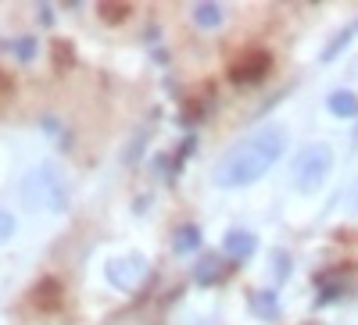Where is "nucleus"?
<instances>
[{
    "mask_svg": "<svg viewBox=\"0 0 358 325\" xmlns=\"http://www.w3.org/2000/svg\"><path fill=\"white\" fill-rule=\"evenodd\" d=\"M283 151H287V129L283 126H265V129L244 136L236 146H229V151L219 158L212 179L222 190L251 186V183H258L262 175L280 161Z\"/></svg>",
    "mask_w": 358,
    "mask_h": 325,
    "instance_id": "nucleus-1",
    "label": "nucleus"
},
{
    "mask_svg": "<svg viewBox=\"0 0 358 325\" xmlns=\"http://www.w3.org/2000/svg\"><path fill=\"white\" fill-rule=\"evenodd\" d=\"M22 204L29 211H65L69 208V190H65V179H62V168H57L54 161L40 165L25 175L22 183Z\"/></svg>",
    "mask_w": 358,
    "mask_h": 325,
    "instance_id": "nucleus-2",
    "label": "nucleus"
},
{
    "mask_svg": "<svg viewBox=\"0 0 358 325\" xmlns=\"http://www.w3.org/2000/svg\"><path fill=\"white\" fill-rule=\"evenodd\" d=\"M330 168H334L330 146H326V143H312L294 161V186L301 190V193H315L322 186V179L330 175Z\"/></svg>",
    "mask_w": 358,
    "mask_h": 325,
    "instance_id": "nucleus-3",
    "label": "nucleus"
},
{
    "mask_svg": "<svg viewBox=\"0 0 358 325\" xmlns=\"http://www.w3.org/2000/svg\"><path fill=\"white\" fill-rule=\"evenodd\" d=\"M108 282L115 286V289H136V286H143V279L151 275V264H147L140 254H129V257H115V261H108Z\"/></svg>",
    "mask_w": 358,
    "mask_h": 325,
    "instance_id": "nucleus-4",
    "label": "nucleus"
},
{
    "mask_svg": "<svg viewBox=\"0 0 358 325\" xmlns=\"http://www.w3.org/2000/svg\"><path fill=\"white\" fill-rule=\"evenodd\" d=\"M248 304H251V315L262 318V322H276L280 318V297L273 289H251Z\"/></svg>",
    "mask_w": 358,
    "mask_h": 325,
    "instance_id": "nucleus-5",
    "label": "nucleus"
},
{
    "mask_svg": "<svg viewBox=\"0 0 358 325\" xmlns=\"http://www.w3.org/2000/svg\"><path fill=\"white\" fill-rule=\"evenodd\" d=\"M222 279H226L222 257L208 254V257H201V261L194 264V282H197V286H215V282H222Z\"/></svg>",
    "mask_w": 358,
    "mask_h": 325,
    "instance_id": "nucleus-6",
    "label": "nucleus"
},
{
    "mask_svg": "<svg viewBox=\"0 0 358 325\" xmlns=\"http://www.w3.org/2000/svg\"><path fill=\"white\" fill-rule=\"evenodd\" d=\"M226 254L233 257V261H248L251 254H255V247H258V240L248 232V229H233V232H226Z\"/></svg>",
    "mask_w": 358,
    "mask_h": 325,
    "instance_id": "nucleus-7",
    "label": "nucleus"
},
{
    "mask_svg": "<svg viewBox=\"0 0 358 325\" xmlns=\"http://www.w3.org/2000/svg\"><path fill=\"white\" fill-rule=\"evenodd\" d=\"M268 72V54H251L241 65H233V82H258Z\"/></svg>",
    "mask_w": 358,
    "mask_h": 325,
    "instance_id": "nucleus-8",
    "label": "nucleus"
},
{
    "mask_svg": "<svg viewBox=\"0 0 358 325\" xmlns=\"http://www.w3.org/2000/svg\"><path fill=\"white\" fill-rule=\"evenodd\" d=\"M348 293V272H330V275H319V297L315 304H334Z\"/></svg>",
    "mask_w": 358,
    "mask_h": 325,
    "instance_id": "nucleus-9",
    "label": "nucleus"
},
{
    "mask_svg": "<svg viewBox=\"0 0 358 325\" xmlns=\"http://www.w3.org/2000/svg\"><path fill=\"white\" fill-rule=\"evenodd\" d=\"M201 247V229L197 225H179L172 232V250L176 254H194Z\"/></svg>",
    "mask_w": 358,
    "mask_h": 325,
    "instance_id": "nucleus-10",
    "label": "nucleus"
},
{
    "mask_svg": "<svg viewBox=\"0 0 358 325\" xmlns=\"http://www.w3.org/2000/svg\"><path fill=\"white\" fill-rule=\"evenodd\" d=\"M326 107H330L337 118H355V114H358V97L348 93V90H337V93H330Z\"/></svg>",
    "mask_w": 358,
    "mask_h": 325,
    "instance_id": "nucleus-11",
    "label": "nucleus"
},
{
    "mask_svg": "<svg viewBox=\"0 0 358 325\" xmlns=\"http://www.w3.org/2000/svg\"><path fill=\"white\" fill-rule=\"evenodd\" d=\"M355 36H358V22L344 25L341 33H337V40H334V43H326V50H322V61H334V57H337V54H341V50H344V47L355 40Z\"/></svg>",
    "mask_w": 358,
    "mask_h": 325,
    "instance_id": "nucleus-12",
    "label": "nucleus"
},
{
    "mask_svg": "<svg viewBox=\"0 0 358 325\" xmlns=\"http://www.w3.org/2000/svg\"><path fill=\"white\" fill-rule=\"evenodd\" d=\"M194 22L201 29H215L222 22V4H194Z\"/></svg>",
    "mask_w": 358,
    "mask_h": 325,
    "instance_id": "nucleus-13",
    "label": "nucleus"
},
{
    "mask_svg": "<svg viewBox=\"0 0 358 325\" xmlns=\"http://www.w3.org/2000/svg\"><path fill=\"white\" fill-rule=\"evenodd\" d=\"M57 293H62L57 279H43V282L36 286V304H40V308H57Z\"/></svg>",
    "mask_w": 358,
    "mask_h": 325,
    "instance_id": "nucleus-14",
    "label": "nucleus"
},
{
    "mask_svg": "<svg viewBox=\"0 0 358 325\" xmlns=\"http://www.w3.org/2000/svg\"><path fill=\"white\" fill-rule=\"evenodd\" d=\"M126 15H129V4H101V18H104L108 25L122 22Z\"/></svg>",
    "mask_w": 358,
    "mask_h": 325,
    "instance_id": "nucleus-15",
    "label": "nucleus"
},
{
    "mask_svg": "<svg viewBox=\"0 0 358 325\" xmlns=\"http://www.w3.org/2000/svg\"><path fill=\"white\" fill-rule=\"evenodd\" d=\"M273 275H276V282H283V279L290 275V257H287V250H273Z\"/></svg>",
    "mask_w": 358,
    "mask_h": 325,
    "instance_id": "nucleus-16",
    "label": "nucleus"
},
{
    "mask_svg": "<svg viewBox=\"0 0 358 325\" xmlns=\"http://www.w3.org/2000/svg\"><path fill=\"white\" fill-rule=\"evenodd\" d=\"M15 54L22 57V61H33V54H36V36H25L15 43Z\"/></svg>",
    "mask_w": 358,
    "mask_h": 325,
    "instance_id": "nucleus-17",
    "label": "nucleus"
},
{
    "mask_svg": "<svg viewBox=\"0 0 358 325\" xmlns=\"http://www.w3.org/2000/svg\"><path fill=\"white\" fill-rule=\"evenodd\" d=\"M11 236H15V218L8 211H0V243H8Z\"/></svg>",
    "mask_w": 358,
    "mask_h": 325,
    "instance_id": "nucleus-18",
    "label": "nucleus"
},
{
    "mask_svg": "<svg viewBox=\"0 0 358 325\" xmlns=\"http://www.w3.org/2000/svg\"><path fill=\"white\" fill-rule=\"evenodd\" d=\"M348 211H358V183L348 190Z\"/></svg>",
    "mask_w": 358,
    "mask_h": 325,
    "instance_id": "nucleus-19",
    "label": "nucleus"
}]
</instances>
